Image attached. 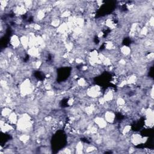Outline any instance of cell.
Masks as SVG:
<instances>
[{
    "label": "cell",
    "instance_id": "6da1fadb",
    "mask_svg": "<svg viewBox=\"0 0 154 154\" xmlns=\"http://www.w3.org/2000/svg\"><path fill=\"white\" fill-rule=\"evenodd\" d=\"M105 120L107 122H109L110 123H112L114 122V115L113 114L112 112H109L108 111L105 113Z\"/></svg>",
    "mask_w": 154,
    "mask_h": 154
}]
</instances>
